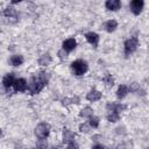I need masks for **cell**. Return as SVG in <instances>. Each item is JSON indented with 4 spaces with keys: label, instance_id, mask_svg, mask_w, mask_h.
<instances>
[{
    "label": "cell",
    "instance_id": "22",
    "mask_svg": "<svg viewBox=\"0 0 149 149\" xmlns=\"http://www.w3.org/2000/svg\"><path fill=\"white\" fill-rule=\"evenodd\" d=\"M36 148L37 149H47L48 148V142L44 139H38L36 142Z\"/></svg>",
    "mask_w": 149,
    "mask_h": 149
},
{
    "label": "cell",
    "instance_id": "21",
    "mask_svg": "<svg viewBox=\"0 0 149 149\" xmlns=\"http://www.w3.org/2000/svg\"><path fill=\"white\" fill-rule=\"evenodd\" d=\"M106 118H107V120L109 122H116L120 119V114L119 113H112V112H109V114H107Z\"/></svg>",
    "mask_w": 149,
    "mask_h": 149
},
{
    "label": "cell",
    "instance_id": "3",
    "mask_svg": "<svg viewBox=\"0 0 149 149\" xmlns=\"http://www.w3.org/2000/svg\"><path fill=\"white\" fill-rule=\"evenodd\" d=\"M137 47H139V38H137V36H132L130 38L126 40V42H125V56L126 57L130 56L136 50Z\"/></svg>",
    "mask_w": 149,
    "mask_h": 149
},
{
    "label": "cell",
    "instance_id": "2",
    "mask_svg": "<svg viewBox=\"0 0 149 149\" xmlns=\"http://www.w3.org/2000/svg\"><path fill=\"white\" fill-rule=\"evenodd\" d=\"M87 69H88V65L83 59H77L71 63V70L76 76H83L87 71Z\"/></svg>",
    "mask_w": 149,
    "mask_h": 149
},
{
    "label": "cell",
    "instance_id": "11",
    "mask_svg": "<svg viewBox=\"0 0 149 149\" xmlns=\"http://www.w3.org/2000/svg\"><path fill=\"white\" fill-rule=\"evenodd\" d=\"M106 108L108 109V112H112V113H119V114H120V112H121V111H123V109L126 108V106H125V105H122V104L108 102V104L106 105Z\"/></svg>",
    "mask_w": 149,
    "mask_h": 149
},
{
    "label": "cell",
    "instance_id": "8",
    "mask_svg": "<svg viewBox=\"0 0 149 149\" xmlns=\"http://www.w3.org/2000/svg\"><path fill=\"white\" fill-rule=\"evenodd\" d=\"M85 38L86 41L92 44L94 48H98V44H99V35L94 31H90V33H86L85 34Z\"/></svg>",
    "mask_w": 149,
    "mask_h": 149
},
{
    "label": "cell",
    "instance_id": "17",
    "mask_svg": "<svg viewBox=\"0 0 149 149\" xmlns=\"http://www.w3.org/2000/svg\"><path fill=\"white\" fill-rule=\"evenodd\" d=\"M51 63V56L49 54H44L38 58V64L41 66H47Z\"/></svg>",
    "mask_w": 149,
    "mask_h": 149
},
{
    "label": "cell",
    "instance_id": "1",
    "mask_svg": "<svg viewBox=\"0 0 149 149\" xmlns=\"http://www.w3.org/2000/svg\"><path fill=\"white\" fill-rule=\"evenodd\" d=\"M48 81H49V73H47L45 71H40L38 73L30 77L28 81V92L31 95L40 93L43 90V87L48 84Z\"/></svg>",
    "mask_w": 149,
    "mask_h": 149
},
{
    "label": "cell",
    "instance_id": "20",
    "mask_svg": "<svg viewBox=\"0 0 149 149\" xmlns=\"http://www.w3.org/2000/svg\"><path fill=\"white\" fill-rule=\"evenodd\" d=\"M102 80H104V83H105L107 86H113V85H114V78H113L112 74H109V73H106Z\"/></svg>",
    "mask_w": 149,
    "mask_h": 149
},
{
    "label": "cell",
    "instance_id": "15",
    "mask_svg": "<svg viewBox=\"0 0 149 149\" xmlns=\"http://www.w3.org/2000/svg\"><path fill=\"white\" fill-rule=\"evenodd\" d=\"M116 27H118V22H116L115 20H108V21H106L105 24H104L105 30L108 31V33L114 31V30L116 29Z\"/></svg>",
    "mask_w": 149,
    "mask_h": 149
},
{
    "label": "cell",
    "instance_id": "7",
    "mask_svg": "<svg viewBox=\"0 0 149 149\" xmlns=\"http://www.w3.org/2000/svg\"><path fill=\"white\" fill-rule=\"evenodd\" d=\"M3 15H5L7 19H9L10 22H13L12 19H14V21H17V17H19L17 12H16V9H15L13 6H8V7H6L5 10H3Z\"/></svg>",
    "mask_w": 149,
    "mask_h": 149
},
{
    "label": "cell",
    "instance_id": "9",
    "mask_svg": "<svg viewBox=\"0 0 149 149\" xmlns=\"http://www.w3.org/2000/svg\"><path fill=\"white\" fill-rule=\"evenodd\" d=\"M74 139H76V135L73 134L72 130H70L69 128H64L63 129V142L64 143H66V144L73 143Z\"/></svg>",
    "mask_w": 149,
    "mask_h": 149
},
{
    "label": "cell",
    "instance_id": "27",
    "mask_svg": "<svg viewBox=\"0 0 149 149\" xmlns=\"http://www.w3.org/2000/svg\"><path fill=\"white\" fill-rule=\"evenodd\" d=\"M66 56H68V52L64 50V49H62V50H59L58 51V57H59V59H65L66 58Z\"/></svg>",
    "mask_w": 149,
    "mask_h": 149
},
{
    "label": "cell",
    "instance_id": "25",
    "mask_svg": "<svg viewBox=\"0 0 149 149\" xmlns=\"http://www.w3.org/2000/svg\"><path fill=\"white\" fill-rule=\"evenodd\" d=\"M128 91H130V92H133V93L140 92V85H139L137 83H132V84L129 85V87H128Z\"/></svg>",
    "mask_w": 149,
    "mask_h": 149
},
{
    "label": "cell",
    "instance_id": "18",
    "mask_svg": "<svg viewBox=\"0 0 149 149\" xmlns=\"http://www.w3.org/2000/svg\"><path fill=\"white\" fill-rule=\"evenodd\" d=\"M128 93V87L126 85H120L118 87V91H116V97L119 99H123Z\"/></svg>",
    "mask_w": 149,
    "mask_h": 149
},
{
    "label": "cell",
    "instance_id": "5",
    "mask_svg": "<svg viewBox=\"0 0 149 149\" xmlns=\"http://www.w3.org/2000/svg\"><path fill=\"white\" fill-rule=\"evenodd\" d=\"M143 6H144V2L142 0H133L129 3V8H130V10L134 15H139L142 12Z\"/></svg>",
    "mask_w": 149,
    "mask_h": 149
},
{
    "label": "cell",
    "instance_id": "14",
    "mask_svg": "<svg viewBox=\"0 0 149 149\" xmlns=\"http://www.w3.org/2000/svg\"><path fill=\"white\" fill-rule=\"evenodd\" d=\"M101 98V93L98 91V90H91L87 94H86V99L88 100V101H97V100H99Z\"/></svg>",
    "mask_w": 149,
    "mask_h": 149
},
{
    "label": "cell",
    "instance_id": "10",
    "mask_svg": "<svg viewBox=\"0 0 149 149\" xmlns=\"http://www.w3.org/2000/svg\"><path fill=\"white\" fill-rule=\"evenodd\" d=\"M15 76H14V73H7L3 78H2V85H3V87L5 88H9L10 86H13L14 85V83H15Z\"/></svg>",
    "mask_w": 149,
    "mask_h": 149
},
{
    "label": "cell",
    "instance_id": "30",
    "mask_svg": "<svg viewBox=\"0 0 149 149\" xmlns=\"http://www.w3.org/2000/svg\"><path fill=\"white\" fill-rule=\"evenodd\" d=\"M17 2H20V0H14V1H12V3H17Z\"/></svg>",
    "mask_w": 149,
    "mask_h": 149
},
{
    "label": "cell",
    "instance_id": "23",
    "mask_svg": "<svg viewBox=\"0 0 149 149\" xmlns=\"http://www.w3.org/2000/svg\"><path fill=\"white\" fill-rule=\"evenodd\" d=\"M62 102H63V105L65 106V105H69V104H78L79 102V98L78 97H74V98H71V99H69V98H65V99H63L62 100Z\"/></svg>",
    "mask_w": 149,
    "mask_h": 149
},
{
    "label": "cell",
    "instance_id": "29",
    "mask_svg": "<svg viewBox=\"0 0 149 149\" xmlns=\"http://www.w3.org/2000/svg\"><path fill=\"white\" fill-rule=\"evenodd\" d=\"M92 149H105V147L101 146V144H94V146L92 147Z\"/></svg>",
    "mask_w": 149,
    "mask_h": 149
},
{
    "label": "cell",
    "instance_id": "24",
    "mask_svg": "<svg viewBox=\"0 0 149 149\" xmlns=\"http://www.w3.org/2000/svg\"><path fill=\"white\" fill-rule=\"evenodd\" d=\"M88 123H90L91 127H93V128H98V126H99V118H97V116H91Z\"/></svg>",
    "mask_w": 149,
    "mask_h": 149
},
{
    "label": "cell",
    "instance_id": "19",
    "mask_svg": "<svg viewBox=\"0 0 149 149\" xmlns=\"http://www.w3.org/2000/svg\"><path fill=\"white\" fill-rule=\"evenodd\" d=\"M79 115L81 116V118H91V116H93V109L91 108V107H84L81 111H80V113H79Z\"/></svg>",
    "mask_w": 149,
    "mask_h": 149
},
{
    "label": "cell",
    "instance_id": "13",
    "mask_svg": "<svg viewBox=\"0 0 149 149\" xmlns=\"http://www.w3.org/2000/svg\"><path fill=\"white\" fill-rule=\"evenodd\" d=\"M105 6L108 10H118L121 7V1L120 0H107L105 2Z\"/></svg>",
    "mask_w": 149,
    "mask_h": 149
},
{
    "label": "cell",
    "instance_id": "12",
    "mask_svg": "<svg viewBox=\"0 0 149 149\" xmlns=\"http://www.w3.org/2000/svg\"><path fill=\"white\" fill-rule=\"evenodd\" d=\"M76 47H77V42H76V40L72 38V37H71V38H68V40H65V41L63 42V49H64L66 52H70V51L74 50Z\"/></svg>",
    "mask_w": 149,
    "mask_h": 149
},
{
    "label": "cell",
    "instance_id": "31",
    "mask_svg": "<svg viewBox=\"0 0 149 149\" xmlns=\"http://www.w3.org/2000/svg\"><path fill=\"white\" fill-rule=\"evenodd\" d=\"M52 149H59V148H57V147H54V148H52Z\"/></svg>",
    "mask_w": 149,
    "mask_h": 149
},
{
    "label": "cell",
    "instance_id": "16",
    "mask_svg": "<svg viewBox=\"0 0 149 149\" xmlns=\"http://www.w3.org/2000/svg\"><path fill=\"white\" fill-rule=\"evenodd\" d=\"M9 63L13 66H20L23 63V56H21V55H13L9 58Z\"/></svg>",
    "mask_w": 149,
    "mask_h": 149
},
{
    "label": "cell",
    "instance_id": "28",
    "mask_svg": "<svg viewBox=\"0 0 149 149\" xmlns=\"http://www.w3.org/2000/svg\"><path fill=\"white\" fill-rule=\"evenodd\" d=\"M66 149H78V147H77V144H74V142H73V143H70V144H68Z\"/></svg>",
    "mask_w": 149,
    "mask_h": 149
},
{
    "label": "cell",
    "instance_id": "6",
    "mask_svg": "<svg viewBox=\"0 0 149 149\" xmlns=\"http://www.w3.org/2000/svg\"><path fill=\"white\" fill-rule=\"evenodd\" d=\"M13 87H14L15 92H24L28 88V84H27V81H26L24 78H17L15 80Z\"/></svg>",
    "mask_w": 149,
    "mask_h": 149
},
{
    "label": "cell",
    "instance_id": "4",
    "mask_svg": "<svg viewBox=\"0 0 149 149\" xmlns=\"http://www.w3.org/2000/svg\"><path fill=\"white\" fill-rule=\"evenodd\" d=\"M50 133V125L47 122H40L35 127V135L37 139H47Z\"/></svg>",
    "mask_w": 149,
    "mask_h": 149
},
{
    "label": "cell",
    "instance_id": "26",
    "mask_svg": "<svg viewBox=\"0 0 149 149\" xmlns=\"http://www.w3.org/2000/svg\"><path fill=\"white\" fill-rule=\"evenodd\" d=\"M79 130H80L81 133H87V132L90 130V126H88L87 123H81V125L79 126Z\"/></svg>",
    "mask_w": 149,
    "mask_h": 149
}]
</instances>
